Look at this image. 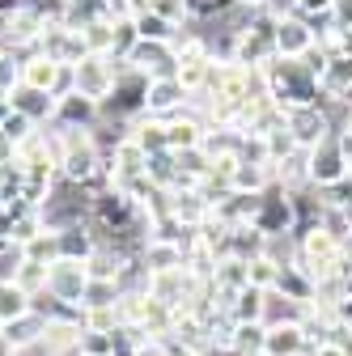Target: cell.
I'll return each instance as SVG.
<instances>
[{
  "label": "cell",
  "instance_id": "obj_35",
  "mask_svg": "<svg viewBox=\"0 0 352 356\" xmlns=\"http://www.w3.org/2000/svg\"><path fill=\"white\" fill-rule=\"evenodd\" d=\"M149 9L157 13V17H166L170 26H191V9H187V0H149Z\"/></svg>",
  "mask_w": 352,
  "mask_h": 356
},
{
  "label": "cell",
  "instance_id": "obj_34",
  "mask_svg": "<svg viewBox=\"0 0 352 356\" xmlns=\"http://www.w3.org/2000/svg\"><path fill=\"white\" fill-rule=\"evenodd\" d=\"M34 131H38V123H34V119H26L22 111H13V115L5 119V127H0V136H5V140L17 149L22 140H30V136H34Z\"/></svg>",
  "mask_w": 352,
  "mask_h": 356
},
{
  "label": "cell",
  "instance_id": "obj_43",
  "mask_svg": "<svg viewBox=\"0 0 352 356\" xmlns=\"http://www.w3.org/2000/svg\"><path fill=\"white\" fill-rule=\"evenodd\" d=\"M335 318H339V327H348V331H352V293L335 305Z\"/></svg>",
  "mask_w": 352,
  "mask_h": 356
},
{
  "label": "cell",
  "instance_id": "obj_1",
  "mask_svg": "<svg viewBox=\"0 0 352 356\" xmlns=\"http://www.w3.org/2000/svg\"><path fill=\"white\" fill-rule=\"evenodd\" d=\"M263 76H268V94H272V102H276L285 115L323 102V94H319V76L305 68L301 60H280V56H276L268 68H263Z\"/></svg>",
  "mask_w": 352,
  "mask_h": 356
},
{
  "label": "cell",
  "instance_id": "obj_41",
  "mask_svg": "<svg viewBox=\"0 0 352 356\" xmlns=\"http://www.w3.org/2000/svg\"><path fill=\"white\" fill-rule=\"evenodd\" d=\"M305 356H348V352H344V343L327 339V343H310V348H305Z\"/></svg>",
  "mask_w": 352,
  "mask_h": 356
},
{
  "label": "cell",
  "instance_id": "obj_46",
  "mask_svg": "<svg viewBox=\"0 0 352 356\" xmlns=\"http://www.w3.org/2000/svg\"><path fill=\"white\" fill-rule=\"evenodd\" d=\"M0 56H5V42H0Z\"/></svg>",
  "mask_w": 352,
  "mask_h": 356
},
{
  "label": "cell",
  "instance_id": "obj_3",
  "mask_svg": "<svg viewBox=\"0 0 352 356\" xmlns=\"http://www.w3.org/2000/svg\"><path fill=\"white\" fill-rule=\"evenodd\" d=\"M348 170H352V161H348V149H344V136H339V131H331L323 145L310 149V187H314V191H335V187H344V183H348Z\"/></svg>",
  "mask_w": 352,
  "mask_h": 356
},
{
  "label": "cell",
  "instance_id": "obj_27",
  "mask_svg": "<svg viewBox=\"0 0 352 356\" xmlns=\"http://www.w3.org/2000/svg\"><path fill=\"white\" fill-rule=\"evenodd\" d=\"M77 34H81V42H85L90 56H111V47H115V22L111 17H98V22H90Z\"/></svg>",
  "mask_w": 352,
  "mask_h": 356
},
{
  "label": "cell",
  "instance_id": "obj_22",
  "mask_svg": "<svg viewBox=\"0 0 352 356\" xmlns=\"http://www.w3.org/2000/svg\"><path fill=\"white\" fill-rule=\"evenodd\" d=\"M276 293H285L289 301H297V305H314V297H319V284L301 272V267L293 263V267H280V284H276Z\"/></svg>",
  "mask_w": 352,
  "mask_h": 356
},
{
  "label": "cell",
  "instance_id": "obj_28",
  "mask_svg": "<svg viewBox=\"0 0 352 356\" xmlns=\"http://www.w3.org/2000/svg\"><path fill=\"white\" fill-rule=\"evenodd\" d=\"M263 339H268V327L263 323H238L230 356H263Z\"/></svg>",
  "mask_w": 352,
  "mask_h": 356
},
{
  "label": "cell",
  "instance_id": "obj_40",
  "mask_svg": "<svg viewBox=\"0 0 352 356\" xmlns=\"http://www.w3.org/2000/svg\"><path fill=\"white\" fill-rule=\"evenodd\" d=\"M331 13V0H297V17H319Z\"/></svg>",
  "mask_w": 352,
  "mask_h": 356
},
{
  "label": "cell",
  "instance_id": "obj_26",
  "mask_svg": "<svg viewBox=\"0 0 352 356\" xmlns=\"http://www.w3.org/2000/svg\"><path fill=\"white\" fill-rule=\"evenodd\" d=\"M263 289H255V284H246L234 301H230V318L234 323H263Z\"/></svg>",
  "mask_w": 352,
  "mask_h": 356
},
{
  "label": "cell",
  "instance_id": "obj_15",
  "mask_svg": "<svg viewBox=\"0 0 352 356\" xmlns=\"http://www.w3.org/2000/svg\"><path fill=\"white\" fill-rule=\"evenodd\" d=\"M310 339H305L301 323H280L268 327V339H263V356H305Z\"/></svg>",
  "mask_w": 352,
  "mask_h": 356
},
{
  "label": "cell",
  "instance_id": "obj_44",
  "mask_svg": "<svg viewBox=\"0 0 352 356\" xmlns=\"http://www.w3.org/2000/svg\"><path fill=\"white\" fill-rule=\"evenodd\" d=\"M335 131H339V136H348V140H352V111H344V115H339Z\"/></svg>",
  "mask_w": 352,
  "mask_h": 356
},
{
  "label": "cell",
  "instance_id": "obj_9",
  "mask_svg": "<svg viewBox=\"0 0 352 356\" xmlns=\"http://www.w3.org/2000/svg\"><path fill=\"white\" fill-rule=\"evenodd\" d=\"M314 47V30L305 26V17H285L276 22V56L280 60H301Z\"/></svg>",
  "mask_w": 352,
  "mask_h": 356
},
{
  "label": "cell",
  "instance_id": "obj_31",
  "mask_svg": "<svg viewBox=\"0 0 352 356\" xmlns=\"http://www.w3.org/2000/svg\"><path fill=\"white\" fill-rule=\"evenodd\" d=\"M22 259H34V263H47V267H51V263L60 259V242H56V234H51V229H42L34 242L22 246Z\"/></svg>",
  "mask_w": 352,
  "mask_h": 356
},
{
  "label": "cell",
  "instance_id": "obj_16",
  "mask_svg": "<svg viewBox=\"0 0 352 356\" xmlns=\"http://www.w3.org/2000/svg\"><path fill=\"white\" fill-rule=\"evenodd\" d=\"M272 174H276V187L305 191V187H310V149H293L285 161L272 165Z\"/></svg>",
  "mask_w": 352,
  "mask_h": 356
},
{
  "label": "cell",
  "instance_id": "obj_25",
  "mask_svg": "<svg viewBox=\"0 0 352 356\" xmlns=\"http://www.w3.org/2000/svg\"><path fill=\"white\" fill-rule=\"evenodd\" d=\"M127 136L136 140L145 153H166V123H161V119H153V115L136 119V123L127 127Z\"/></svg>",
  "mask_w": 352,
  "mask_h": 356
},
{
  "label": "cell",
  "instance_id": "obj_39",
  "mask_svg": "<svg viewBox=\"0 0 352 356\" xmlns=\"http://www.w3.org/2000/svg\"><path fill=\"white\" fill-rule=\"evenodd\" d=\"M331 17L339 30H352V0H331Z\"/></svg>",
  "mask_w": 352,
  "mask_h": 356
},
{
  "label": "cell",
  "instance_id": "obj_36",
  "mask_svg": "<svg viewBox=\"0 0 352 356\" xmlns=\"http://www.w3.org/2000/svg\"><path fill=\"white\" fill-rule=\"evenodd\" d=\"M250 284H255V289H263V293H272V289L280 284V267H276L268 254L255 259V263H250Z\"/></svg>",
  "mask_w": 352,
  "mask_h": 356
},
{
  "label": "cell",
  "instance_id": "obj_14",
  "mask_svg": "<svg viewBox=\"0 0 352 356\" xmlns=\"http://www.w3.org/2000/svg\"><path fill=\"white\" fill-rule=\"evenodd\" d=\"M56 242H60V259H77V263H90V254L98 250V234H94L90 220H81V225L60 229V234H56Z\"/></svg>",
  "mask_w": 352,
  "mask_h": 356
},
{
  "label": "cell",
  "instance_id": "obj_7",
  "mask_svg": "<svg viewBox=\"0 0 352 356\" xmlns=\"http://www.w3.org/2000/svg\"><path fill=\"white\" fill-rule=\"evenodd\" d=\"M285 127L293 131L297 149H314V145H323L331 131H335V115H331L327 102H319V106H301V111H289V115H285Z\"/></svg>",
  "mask_w": 352,
  "mask_h": 356
},
{
  "label": "cell",
  "instance_id": "obj_2",
  "mask_svg": "<svg viewBox=\"0 0 352 356\" xmlns=\"http://www.w3.org/2000/svg\"><path fill=\"white\" fill-rule=\"evenodd\" d=\"M297 238V267L305 276H310L314 284L339 276V263H344V242H335L323 225H310V229H301L293 234Z\"/></svg>",
  "mask_w": 352,
  "mask_h": 356
},
{
  "label": "cell",
  "instance_id": "obj_10",
  "mask_svg": "<svg viewBox=\"0 0 352 356\" xmlns=\"http://www.w3.org/2000/svg\"><path fill=\"white\" fill-rule=\"evenodd\" d=\"M208 216H212V204H208L195 187H191V191H170V220H179L183 229L195 234Z\"/></svg>",
  "mask_w": 352,
  "mask_h": 356
},
{
  "label": "cell",
  "instance_id": "obj_13",
  "mask_svg": "<svg viewBox=\"0 0 352 356\" xmlns=\"http://www.w3.org/2000/svg\"><path fill=\"white\" fill-rule=\"evenodd\" d=\"M13 111H22L26 119H34L38 127H47L56 119V98L51 94H42V89H30V85H17L13 94H9Z\"/></svg>",
  "mask_w": 352,
  "mask_h": 356
},
{
  "label": "cell",
  "instance_id": "obj_11",
  "mask_svg": "<svg viewBox=\"0 0 352 356\" xmlns=\"http://www.w3.org/2000/svg\"><path fill=\"white\" fill-rule=\"evenodd\" d=\"M348 89H352V56H335L327 60V68L319 72V94L327 106H339L348 98Z\"/></svg>",
  "mask_w": 352,
  "mask_h": 356
},
{
  "label": "cell",
  "instance_id": "obj_32",
  "mask_svg": "<svg viewBox=\"0 0 352 356\" xmlns=\"http://www.w3.org/2000/svg\"><path fill=\"white\" fill-rule=\"evenodd\" d=\"M123 289L115 280H90V289H85V309H102V305H119Z\"/></svg>",
  "mask_w": 352,
  "mask_h": 356
},
{
  "label": "cell",
  "instance_id": "obj_19",
  "mask_svg": "<svg viewBox=\"0 0 352 356\" xmlns=\"http://www.w3.org/2000/svg\"><path fill=\"white\" fill-rule=\"evenodd\" d=\"M136 331L145 339H170V331H174V309L166 301H157V297L145 293V314H141V327Z\"/></svg>",
  "mask_w": 352,
  "mask_h": 356
},
{
  "label": "cell",
  "instance_id": "obj_5",
  "mask_svg": "<svg viewBox=\"0 0 352 356\" xmlns=\"http://www.w3.org/2000/svg\"><path fill=\"white\" fill-rule=\"evenodd\" d=\"M119 68H123V60H111V56H85V60L72 68V76H77V94L102 106V102L115 94Z\"/></svg>",
  "mask_w": 352,
  "mask_h": 356
},
{
  "label": "cell",
  "instance_id": "obj_45",
  "mask_svg": "<svg viewBox=\"0 0 352 356\" xmlns=\"http://www.w3.org/2000/svg\"><path fill=\"white\" fill-rule=\"evenodd\" d=\"M348 187H352V170H348Z\"/></svg>",
  "mask_w": 352,
  "mask_h": 356
},
{
  "label": "cell",
  "instance_id": "obj_18",
  "mask_svg": "<svg viewBox=\"0 0 352 356\" xmlns=\"http://www.w3.org/2000/svg\"><path fill=\"white\" fill-rule=\"evenodd\" d=\"M42 331H47V318H42L38 309H34V314L17 318V323H9V327H0V343L13 348V352H22V348L38 343V339H42Z\"/></svg>",
  "mask_w": 352,
  "mask_h": 356
},
{
  "label": "cell",
  "instance_id": "obj_38",
  "mask_svg": "<svg viewBox=\"0 0 352 356\" xmlns=\"http://www.w3.org/2000/svg\"><path fill=\"white\" fill-rule=\"evenodd\" d=\"M22 85V60L13 51L0 56V94H13V89Z\"/></svg>",
  "mask_w": 352,
  "mask_h": 356
},
{
  "label": "cell",
  "instance_id": "obj_23",
  "mask_svg": "<svg viewBox=\"0 0 352 356\" xmlns=\"http://www.w3.org/2000/svg\"><path fill=\"white\" fill-rule=\"evenodd\" d=\"M305 309L310 305H297V301H289L285 293H268L263 297V327H280V323H301L305 318Z\"/></svg>",
  "mask_w": 352,
  "mask_h": 356
},
{
  "label": "cell",
  "instance_id": "obj_12",
  "mask_svg": "<svg viewBox=\"0 0 352 356\" xmlns=\"http://www.w3.org/2000/svg\"><path fill=\"white\" fill-rule=\"evenodd\" d=\"M204 119L200 115H191V111H183V115H174L170 123H166V149L170 153H187V149H200L204 145Z\"/></svg>",
  "mask_w": 352,
  "mask_h": 356
},
{
  "label": "cell",
  "instance_id": "obj_6",
  "mask_svg": "<svg viewBox=\"0 0 352 356\" xmlns=\"http://www.w3.org/2000/svg\"><path fill=\"white\" fill-rule=\"evenodd\" d=\"M85 289H90V267L77 259H56L47 267V297L60 305H81L85 309Z\"/></svg>",
  "mask_w": 352,
  "mask_h": 356
},
{
  "label": "cell",
  "instance_id": "obj_4",
  "mask_svg": "<svg viewBox=\"0 0 352 356\" xmlns=\"http://www.w3.org/2000/svg\"><path fill=\"white\" fill-rule=\"evenodd\" d=\"M250 225H255L259 234H268V238L297 234V200H293V191H285V187L263 191V195H259V208H255V220H250Z\"/></svg>",
  "mask_w": 352,
  "mask_h": 356
},
{
  "label": "cell",
  "instance_id": "obj_42",
  "mask_svg": "<svg viewBox=\"0 0 352 356\" xmlns=\"http://www.w3.org/2000/svg\"><path fill=\"white\" fill-rule=\"evenodd\" d=\"M131 356H170V348H166V339H149V343H141Z\"/></svg>",
  "mask_w": 352,
  "mask_h": 356
},
{
  "label": "cell",
  "instance_id": "obj_17",
  "mask_svg": "<svg viewBox=\"0 0 352 356\" xmlns=\"http://www.w3.org/2000/svg\"><path fill=\"white\" fill-rule=\"evenodd\" d=\"M255 208H259V195H242V191H230L221 204L212 208V220H221L225 229H238V225H250V220H255Z\"/></svg>",
  "mask_w": 352,
  "mask_h": 356
},
{
  "label": "cell",
  "instance_id": "obj_33",
  "mask_svg": "<svg viewBox=\"0 0 352 356\" xmlns=\"http://www.w3.org/2000/svg\"><path fill=\"white\" fill-rule=\"evenodd\" d=\"M263 145H268V157H272V165L276 161H285L293 149H297V140H293V131L285 127V123H276L272 131H263Z\"/></svg>",
  "mask_w": 352,
  "mask_h": 356
},
{
  "label": "cell",
  "instance_id": "obj_8",
  "mask_svg": "<svg viewBox=\"0 0 352 356\" xmlns=\"http://www.w3.org/2000/svg\"><path fill=\"white\" fill-rule=\"evenodd\" d=\"M98 119H102V106L98 102L81 98V94H68V98H56L51 127H64V131H72V127H98Z\"/></svg>",
  "mask_w": 352,
  "mask_h": 356
},
{
  "label": "cell",
  "instance_id": "obj_37",
  "mask_svg": "<svg viewBox=\"0 0 352 356\" xmlns=\"http://www.w3.org/2000/svg\"><path fill=\"white\" fill-rule=\"evenodd\" d=\"M123 323H119V309L115 305H102V309H85V331H119Z\"/></svg>",
  "mask_w": 352,
  "mask_h": 356
},
{
  "label": "cell",
  "instance_id": "obj_21",
  "mask_svg": "<svg viewBox=\"0 0 352 356\" xmlns=\"http://www.w3.org/2000/svg\"><path fill=\"white\" fill-rule=\"evenodd\" d=\"M26 314H34V297H26L9 276H0V327H9Z\"/></svg>",
  "mask_w": 352,
  "mask_h": 356
},
{
  "label": "cell",
  "instance_id": "obj_24",
  "mask_svg": "<svg viewBox=\"0 0 352 356\" xmlns=\"http://www.w3.org/2000/svg\"><path fill=\"white\" fill-rule=\"evenodd\" d=\"M26 297H42L47 293V263H34V259H22L13 267V276H9Z\"/></svg>",
  "mask_w": 352,
  "mask_h": 356
},
{
  "label": "cell",
  "instance_id": "obj_30",
  "mask_svg": "<svg viewBox=\"0 0 352 356\" xmlns=\"http://www.w3.org/2000/svg\"><path fill=\"white\" fill-rule=\"evenodd\" d=\"M319 225H323L335 242H348V238H352V220H348V208H344V204H323Z\"/></svg>",
  "mask_w": 352,
  "mask_h": 356
},
{
  "label": "cell",
  "instance_id": "obj_20",
  "mask_svg": "<svg viewBox=\"0 0 352 356\" xmlns=\"http://www.w3.org/2000/svg\"><path fill=\"white\" fill-rule=\"evenodd\" d=\"M268 254V234H259L255 225H238L230 229V259H242V263H255Z\"/></svg>",
  "mask_w": 352,
  "mask_h": 356
},
{
  "label": "cell",
  "instance_id": "obj_29",
  "mask_svg": "<svg viewBox=\"0 0 352 356\" xmlns=\"http://www.w3.org/2000/svg\"><path fill=\"white\" fill-rule=\"evenodd\" d=\"M131 22H136V34H141V38H149V42H174V38L183 34L179 26H170V22H166V17H157L153 9H149V13H141V17H131Z\"/></svg>",
  "mask_w": 352,
  "mask_h": 356
}]
</instances>
